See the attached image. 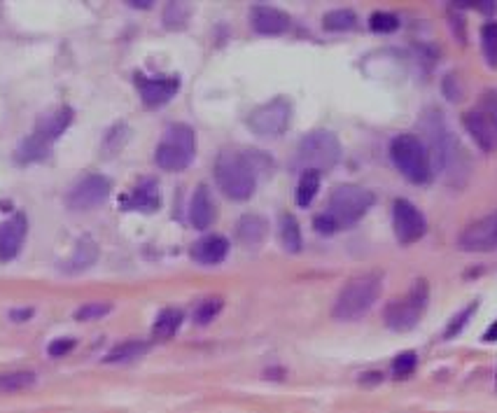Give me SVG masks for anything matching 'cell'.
Wrapping results in <instances>:
<instances>
[{"label": "cell", "mask_w": 497, "mask_h": 413, "mask_svg": "<svg viewBox=\"0 0 497 413\" xmlns=\"http://www.w3.org/2000/svg\"><path fill=\"white\" fill-rule=\"evenodd\" d=\"M72 346H75V341H72V338H59V341H54L47 350H49V355H52V357H59V355L68 353Z\"/></svg>", "instance_id": "39"}, {"label": "cell", "mask_w": 497, "mask_h": 413, "mask_svg": "<svg viewBox=\"0 0 497 413\" xmlns=\"http://www.w3.org/2000/svg\"><path fill=\"white\" fill-rule=\"evenodd\" d=\"M250 23H253V28L262 35H280L285 33V30H290L292 19L290 15H285V12L278 8L255 5V8L250 10Z\"/></svg>", "instance_id": "17"}, {"label": "cell", "mask_w": 497, "mask_h": 413, "mask_svg": "<svg viewBox=\"0 0 497 413\" xmlns=\"http://www.w3.org/2000/svg\"><path fill=\"white\" fill-rule=\"evenodd\" d=\"M416 365H418L416 353H402L395 357V362H392V374H395L397 378H407V376L416 372Z\"/></svg>", "instance_id": "35"}, {"label": "cell", "mask_w": 497, "mask_h": 413, "mask_svg": "<svg viewBox=\"0 0 497 413\" xmlns=\"http://www.w3.org/2000/svg\"><path fill=\"white\" fill-rule=\"evenodd\" d=\"M318 189H320V173L318 171H304L297 184V206L309 208L315 201Z\"/></svg>", "instance_id": "27"}, {"label": "cell", "mask_w": 497, "mask_h": 413, "mask_svg": "<svg viewBox=\"0 0 497 413\" xmlns=\"http://www.w3.org/2000/svg\"><path fill=\"white\" fill-rule=\"evenodd\" d=\"M72 119V110L70 108H59V110H52V113L42 115V119L38 122V126H35V133L42 135L45 140L49 143H54V140L59 138L61 133L68 128Z\"/></svg>", "instance_id": "21"}, {"label": "cell", "mask_w": 497, "mask_h": 413, "mask_svg": "<svg viewBox=\"0 0 497 413\" xmlns=\"http://www.w3.org/2000/svg\"><path fill=\"white\" fill-rule=\"evenodd\" d=\"M136 87L140 91V98L147 108H159L168 103L170 98L180 89V77L175 75H159V77H145L136 75Z\"/></svg>", "instance_id": "14"}, {"label": "cell", "mask_w": 497, "mask_h": 413, "mask_svg": "<svg viewBox=\"0 0 497 413\" xmlns=\"http://www.w3.org/2000/svg\"><path fill=\"white\" fill-rule=\"evenodd\" d=\"M220 311H222V299H220V297L204 299L199 306H196V311H194V323H196V325L213 323L215 316H217Z\"/></svg>", "instance_id": "32"}, {"label": "cell", "mask_w": 497, "mask_h": 413, "mask_svg": "<svg viewBox=\"0 0 497 413\" xmlns=\"http://www.w3.org/2000/svg\"><path fill=\"white\" fill-rule=\"evenodd\" d=\"M35 383H38V376L33 372H14L0 376V390L3 392H19L26 390V387H33Z\"/></svg>", "instance_id": "29"}, {"label": "cell", "mask_w": 497, "mask_h": 413, "mask_svg": "<svg viewBox=\"0 0 497 413\" xmlns=\"http://www.w3.org/2000/svg\"><path fill=\"white\" fill-rule=\"evenodd\" d=\"M182 325V311L180 308H164L162 313L155 320V327H152V336L159 338V341H166L180 329Z\"/></svg>", "instance_id": "24"}, {"label": "cell", "mask_w": 497, "mask_h": 413, "mask_svg": "<svg viewBox=\"0 0 497 413\" xmlns=\"http://www.w3.org/2000/svg\"><path fill=\"white\" fill-rule=\"evenodd\" d=\"M49 152H52V143L42 138V135L33 133V135H28V138H23V143L17 147V159L23 164L45 162L49 157Z\"/></svg>", "instance_id": "23"}, {"label": "cell", "mask_w": 497, "mask_h": 413, "mask_svg": "<svg viewBox=\"0 0 497 413\" xmlns=\"http://www.w3.org/2000/svg\"><path fill=\"white\" fill-rule=\"evenodd\" d=\"M236 233H238V240H241L243 245H248V248H257V245H262V240L266 238L269 222L264 220L262 215L248 213L238 220Z\"/></svg>", "instance_id": "20"}, {"label": "cell", "mask_w": 497, "mask_h": 413, "mask_svg": "<svg viewBox=\"0 0 497 413\" xmlns=\"http://www.w3.org/2000/svg\"><path fill=\"white\" fill-rule=\"evenodd\" d=\"M481 47L490 68H497V23H486L481 28Z\"/></svg>", "instance_id": "31"}, {"label": "cell", "mask_w": 497, "mask_h": 413, "mask_svg": "<svg viewBox=\"0 0 497 413\" xmlns=\"http://www.w3.org/2000/svg\"><path fill=\"white\" fill-rule=\"evenodd\" d=\"M313 229L320 233V236H331V233L339 231V224H336V220L331 218L329 213H322V215H318V218L313 220Z\"/></svg>", "instance_id": "38"}, {"label": "cell", "mask_w": 497, "mask_h": 413, "mask_svg": "<svg viewBox=\"0 0 497 413\" xmlns=\"http://www.w3.org/2000/svg\"><path fill=\"white\" fill-rule=\"evenodd\" d=\"M128 133L131 131H128L126 124H115L113 128H110L106 140H103V152H106V157H115V154L126 145Z\"/></svg>", "instance_id": "30"}, {"label": "cell", "mask_w": 497, "mask_h": 413, "mask_svg": "<svg viewBox=\"0 0 497 413\" xmlns=\"http://www.w3.org/2000/svg\"><path fill=\"white\" fill-rule=\"evenodd\" d=\"M476 308H478V304H476V301H474V304H469L467 308H465V311H460L458 316L453 318L451 323H449V327H446V332H444V338H453V336H458L460 332L465 329V325L469 323V318H471V316H474V313H476Z\"/></svg>", "instance_id": "34"}, {"label": "cell", "mask_w": 497, "mask_h": 413, "mask_svg": "<svg viewBox=\"0 0 497 413\" xmlns=\"http://www.w3.org/2000/svg\"><path fill=\"white\" fill-rule=\"evenodd\" d=\"M392 227H395V236L402 245H411L416 240L425 236L427 222L418 208L407 199H397L392 206Z\"/></svg>", "instance_id": "12"}, {"label": "cell", "mask_w": 497, "mask_h": 413, "mask_svg": "<svg viewBox=\"0 0 497 413\" xmlns=\"http://www.w3.org/2000/svg\"><path fill=\"white\" fill-rule=\"evenodd\" d=\"M194 154H196V138H194L192 126L170 124L166 128L162 143L157 145L155 162L159 169L177 173V171H185L187 166L194 162Z\"/></svg>", "instance_id": "6"}, {"label": "cell", "mask_w": 497, "mask_h": 413, "mask_svg": "<svg viewBox=\"0 0 497 413\" xmlns=\"http://www.w3.org/2000/svg\"><path fill=\"white\" fill-rule=\"evenodd\" d=\"M187 15H189V10L182 3H170L168 8H166V15H164L166 26H182L187 19Z\"/></svg>", "instance_id": "37"}, {"label": "cell", "mask_w": 497, "mask_h": 413, "mask_svg": "<svg viewBox=\"0 0 497 413\" xmlns=\"http://www.w3.org/2000/svg\"><path fill=\"white\" fill-rule=\"evenodd\" d=\"M262 152H238V150H222L215 162V180L222 189L224 196L234 201H245L255 194L257 189V171H260Z\"/></svg>", "instance_id": "1"}, {"label": "cell", "mask_w": 497, "mask_h": 413, "mask_svg": "<svg viewBox=\"0 0 497 413\" xmlns=\"http://www.w3.org/2000/svg\"><path fill=\"white\" fill-rule=\"evenodd\" d=\"M355 23H358V17H355L353 10H334L322 17L324 30H336V33L339 30H353Z\"/></svg>", "instance_id": "28"}, {"label": "cell", "mask_w": 497, "mask_h": 413, "mask_svg": "<svg viewBox=\"0 0 497 413\" xmlns=\"http://www.w3.org/2000/svg\"><path fill=\"white\" fill-rule=\"evenodd\" d=\"M422 131L427 135V154H429V164H432V173H444L449 175L456 169L458 159H460V143L456 140V135L449 131L444 122V115L439 110L429 108L425 117H422Z\"/></svg>", "instance_id": "4"}, {"label": "cell", "mask_w": 497, "mask_h": 413, "mask_svg": "<svg viewBox=\"0 0 497 413\" xmlns=\"http://www.w3.org/2000/svg\"><path fill=\"white\" fill-rule=\"evenodd\" d=\"M119 206L124 208V211H138V213L159 211V206H162V189H159V182L155 177L140 180L126 196H121Z\"/></svg>", "instance_id": "15"}, {"label": "cell", "mask_w": 497, "mask_h": 413, "mask_svg": "<svg viewBox=\"0 0 497 413\" xmlns=\"http://www.w3.org/2000/svg\"><path fill=\"white\" fill-rule=\"evenodd\" d=\"M483 341H488V343H495V341H497V320L486 329V334H483Z\"/></svg>", "instance_id": "40"}, {"label": "cell", "mask_w": 497, "mask_h": 413, "mask_svg": "<svg viewBox=\"0 0 497 413\" xmlns=\"http://www.w3.org/2000/svg\"><path fill=\"white\" fill-rule=\"evenodd\" d=\"M226 255H229V240L220 233H208L192 245V260L204 267H215V264L224 262Z\"/></svg>", "instance_id": "18"}, {"label": "cell", "mask_w": 497, "mask_h": 413, "mask_svg": "<svg viewBox=\"0 0 497 413\" xmlns=\"http://www.w3.org/2000/svg\"><path fill=\"white\" fill-rule=\"evenodd\" d=\"M292 119V103L285 96H278L273 101L264 103V106L255 108L248 115V128L257 135L264 138H275V135H283L290 126Z\"/></svg>", "instance_id": "10"}, {"label": "cell", "mask_w": 497, "mask_h": 413, "mask_svg": "<svg viewBox=\"0 0 497 413\" xmlns=\"http://www.w3.org/2000/svg\"><path fill=\"white\" fill-rule=\"evenodd\" d=\"M341 162V140L331 131H311L306 133L297 145L294 159L290 164L292 171L304 173V171H329Z\"/></svg>", "instance_id": "3"}, {"label": "cell", "mask_w": 497, "mask_h": 413, "mask_svg": "<svg viewBox=\"0 0 497 413\" xmlns=\"http://www.w3.org/2000/svg\"><path fill=\"white\" fill-rule=\"evenodd\" d=\"M189 222H192L196 229H208L215 222V203L206 184H199L192 196V203H189Z\"/></svg>", "instance_id": "19"}, {"label": "cell", "mask_w": 497, "mask_h": 413, "mask_svg": "<svg viewBox=\"0 0 497 413\" xmlns=\"http://www.w3.org/2000/svg\"><path fill=\"white\" fill-rule=\"evenodd\" d=\"M96 260H98V245L91 238H82L77 243L75 252L61 264V269H64L66 273H82V271L94 267Z\"/></svg>", "instance_id": "22"}, {"label": "cell", "mask_w": 497, "mask_h": 413, "mask_svg": "<svg viewBox=\"0 0 497 413\" xmlns=\"http://www.w3.org/2000/svg\"><path fill=\"white\" fill-rule=\"evenodd\" d=\"M110 189H113V184H110L106 175L91 173L87 177H82V180L70 189L66 203H68L70 211H79V213L91 211V208H96L108 201Z\"/></svg>", "instance_id": "11"}, {"label": "cell", "mask_w": 497, "mask_h": 413, "mask_svg": "<svg viewBox=\"0 0 497 413\" xmlns=\"http://www.w3.org/2000/svg\"><path fill=\"white\" fill-rule=\"evenodd\" d=\"M28 222L26 215H12L0 224V262H10L19 255L23 238H26Z\"/></svg>", "instance_id": "16"}, {"label": "cell", "mask_w": 497, "mask_h": 413, "mask_svg": "<svg viewBox=\"0 0 497 413\" xmlns=\"http://www.w3.org/2000/svg\"><path fill=\"white\" fill-rule=\"evenodd\" d=\"M458 248L465 252H488L497 248V211L471 222L458 236Z\"/></svg>", "instance_id": "13"}, {"label": "cell", "mask_w": 497, "mask_h": 413, "mask_svg": "<svg viewBox=\"0 0 497 413\" xmlns=\"http://www.w3.org/2000/svg\"><path fill=\"white\" fill-rule=\"evenodd\" d=\"M128 5H133V8H150L152 3H128Z\"/></svg>", "instance_id": "42"}, {"label": "cell", "mask_w": 497, "mask_h": 413, "mask_svg": "<svg viewBox=\"0 0 497 413\" xmlns=\"http://www.w3.org/2000/svg\"><path fill=\"white\" fill-rule=\"evenodd\" d=\"M390 157L397 171L413 184H425L432 177V164H429L427 147L422 138L413 133H400L390 143Z\"/></svg>", "instance_id": "5"}, {"label": "cell", "mask_w": 497, "mask_h": 413, "mask_svg": "<svg viewBox=\"0 0 497 413\" xmlns=\"http://www.w3.org/2000/svg\"><path fill=\"white\" fill-rule=\"evenodd\" d=\"M369 26L371 30H376V33H392V30L400 28V19H397L395 15H390V12H373Z\"/></svg>", "instance_id": "33"}, {"label": "cell", "mask_w": 497, "mask_h": 413, "mask_svg": "<svg viewBox=\"0 0 497 413\" xmlns=\"http://www.w3.org/2000/svg\"><path fill=\"white\" fill-rule=\"evenodd\" d=\"M373 194L369 189L360 187V184H339V187L331 192L329 199V215L336 220V224L341 227H351L355 222H360L373 206Z\"/></svg>", "instance_id": "9"}, {"label": "cell", "mask_w": 497, "mask_h": 413, "mask_svg": "<svg viewBox=\"0 0 497 413\" xmlns=\"http://www.w3.org/2000/svg\"><path fill=\"white\" fill-rule=\"evenodd\" d=\"M429 304V287L427 280H416L404 297L392 299L385 308V325L392 332H411L425 316Z\"/></svg>", "instance_id": "7"}, {"label": "cell", "mask_w": 497, "mask_h": 413, "mask_svg": "<svg viewBox=\"0 0 497 413\" xmlns=\"http://www.w3.org/2000/svg\"><path fill=\"white\" fill-rule=\"evenodd\" d=\"M465 128L483 152L497 147V89L483 91L478 103L462 117Z\"/></svg>", "instance_id": "8"}, {"label": "cell", "mask_w": 497, "mask_h": 413, "mask_svg": "<svg viewBox=\"0 0 497 413\" xmlns=\"http://www.w3.org/2000/svg\"><path fill=\"white\" fill-rule=\"evenodd\" d=\"M280 243H283V248L287 252H299V250H302V245H304L299 222L290 213L280 215Z\"/></svg>", "instance_id": "26"}, {"label": "cell", "mask_w": 497, "mask_h": 413, "mask_svg": "<svg viewBox=\"0 0 497 413\" xmlns=\"http://www.w3.org/2000/svg\"><path fill=\"white\" fill-rule=\"evenodd\" d=\"M147 350H150V343H145V341H124V343H119V346H115L113 350H110L103 362H108V365L133 362V360H140Z\"/></svg>", "instance_id": "25"}, {"label": "cell", "mask_w": 497, "mask_h": 413, "mask_svg": "<svg viewBox=\"0 0 497 413\" xmlns=\"http://www.w3.org/2000/svg\"><path fill=\"white\" fill-rule=\"evenodd\" d=\"M380 287H383V276L380 273H358L353 276L346 285L341 287L339 297L334 301V318L339 323H355L364 318L376 304Z\"/></svg>", "instance_id": "2"}, {"label": "cell", "mask_w": 497, "mask_h": 413, "mask_svg": "<svg viewBox=\"0 0 497 413\" xmlns=\"http://www.w3.org/2000/svg\"><path fill=\"white\" fill-rule=\"evenodd\" d=\"M110 311H113V304H106V301H101V304H84L82 308L75 311V318L77 320H96V318L108 316Z\"/></svg>", "instance_id": "36"}, {"label": "cell", "mask_w": 497, "mask_h": 413, "mask_svg": "<svg viewBox=\"0 0 497 413\" xmlns=\"http://www.w3.org/2000/svg\"><path fill=\"white\" fill-rule=\"evenodd\" d=\"M10 316H12V320H23L30 316V311H12Z\"/></svg>", "instance_id": "41"}]
</instances>
